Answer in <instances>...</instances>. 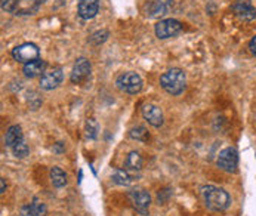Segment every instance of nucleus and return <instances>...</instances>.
<instances>
[{
    "label": "nucleus",
    "instance_id": "nucleus-5",
    "mask_svg": "<svg viewBox=\"0 0 256 216\" xmlns=\"http://www.w3.org/2000/svg\"><path fill=\"white\" fill-rule=\"evenodd\" d=\"M12 56L15 61L18 62H22V64H28V62H33L38 60L40 56V50L37 48V44L34 43H22L20 46H16L14 50H12Z\"/></svg>",
    "mask_w": 256,
    "mask_h": 216
},
{
    "label": "nucleus",
    "instance_id": "nucleus-7",
    "mask_svg": "<svg viewBox=\"0 0 256 216\" xmlns=\"http://www.w3.org/2000/svg\"><path fill=\"white\" fill-rule=\"evenodd\" d=\"M128 197L140 215H148L150 204H151V196L146 192V190H132V191H129Z\"/></svg>",
    "mask_w": 256,
    "mask_h": 216
},
{
    "label": "nucleus",
    "instance_id": "nucleus-4",
    "mask_svg": "<svg viewBox=\"0 0 256 216\" xmlns=\"http://www.w3.org/2000/svg\"><path fill=\"white\" fill-rule=\"evenodd\" d=\"M216 164H218V168H220V170H224V172H228V174L237 172V168H238V154H237V150L232 148V146L224 148L220 154H218Z\"/></svg>",
    "mask_w": 256,
    "mask_h": 216
},
{
    "label": "nucleus",
    "instance_id": "nucleus-6",
    "mask_svg": "<svg viewBox=\"0 0 256 216\" xmlns=\"http://www.w3.org/2000/svg\"><path fill=\"white\" fill-rule=\"evenodd\" d=\"M182 30V24L178 20L169 18V20H162L154 26V32L156 36L158 38H169V37H175L178 33H181Z\"/></svg>",
    "mask_w": 256,
    "mask_h": 216
},
{
    "label": "nucleus",
    "instance_id": "nucleus-1",
    "mask_svg": "<svg viewBox=\"0 0 256 216\" xmlns=\"http://www.w3.org/2000/svg\"><path fill=\"white\" fill-rule=\"evenodd\" d=\"M202 197L206 208L212 212H224L231 206V196L220 186L204 185L202 188Z\"/></svg>",
    "mask_w": 256,
    "mask_h": 216
},
{
    "label": "nucleus",
    "instance_id": "nucleus-26",
    "mask_svg": "<svg viewBox=\"0 0 256 216\" xmlns=\"http://www.w3.org/2000/svg\"><path fill=\"white\" fill-rule=\"evenodd\" d=\"M4 190H6V182L4 180H0V194H3Z\"/></svg>",
    "mask_w": 256,
    "mask_h": 216
},
{
    "label": "nucleus",
    "instance_id": "nucleus-14",
    "mask_svg": "<svg viewBox=\"0 0 256 216\" xmlns=\"http://www.w3.org/2000/svg\"><path fill=\"white\" fill-rule=\"evenodd\" d=\"M48 209L46 204L38 202L37 198L33 200V203H28L21 208V216H46Z\"/></svg>",
    "mask_w": 256,
    "mask_h": 216
},
{
    "label": "nucleus",
    "instance_id": "nucleus-21",
    "mask_svg": "<svg viewBox=\"0 0 256 216\" xmlns=\"http://www.w3.org/2000/svg\"><path fill=\"white\" fill-rule=\"evenodd\" d=\"M28 145L26 144V141L22 140L21 142H18V144L15 145L14 148H12V152H14V156L15 157H18V158H24V157H27L28 156Z\"/></svg>",
    "mask_w": 256,
    "mask_h": 216
},
{
    "label": "nucleus",
    "instance_id": "nucleus-3",
    "mask_svg": "<svg viewBox=\"0 0 256 216\" xmlns=\"http://www.w3.org/2000/svg\"><path fill=\"white\" fill-rule=\"evenodd\" d=\"M142 78L138 72H122L117 78H116V86L124 92V94H129V95H136L138 92H141L142 89Z\"/></svg>",
    "mask_w": 256,
    "mask_h": 216
},
{
    "label": "nucleus",
    "instance_id": "nucleus-18",
    "mask_svg": "<svg viewBox=\"0 0 256 216\" xmlns=\"http://www.w3.org/2000/svg\"><path fill=\"white\" fill-rule=\"evenodd\" d=\"M50 180H52V185L55 188H62L67 185V174L61 168L54 166L50 169Z\"/></svg>",
    "mask_w": 256,
    "mask_h": 216
},
{
    "label": "nucleus",
    "instance_id": "nucleus-20",
    "mask_svg": "<svg viewBox=\"0 0 256 216\" xmlns=\"http://www.w3.org/2000/svg\"><path fill=\"white\" fill-rule=\"evenodd\" d=\"M129 136H130L132 140L146 142V140L150 138V134H148L146 128H144V126H136V128H132V129L129 130Z\"/></svg>",
    "mask_w": 256,
    "mask_h": 216
},
{
    "label": "nucleus",
    "instance_id": "nucleus-17",
    "mask_svg": "<svg viewBox=\"0 0 256 216\" xmlns=\"http://www.w3.org/2000/svg\"><path fill=\"white\" fill-rule=\"evenodd\" d=\"M142 157L138 151H130L124 160V169L126 170H141L142 169Z\"/></svg>",
    "mask_w": 256,
    "mask_h": 216
},
{
    "label": "nucleus",
    "instance_id": "nucleus-11",
    "mask_svg": "<svg viewBox=\"0 0 256 216\" xmlns=\"http://www.w3.org/2000/svg\"><path fill=\"white\" fill-rule=\"evenodd\" d=\"M90 62L86 60V58H78L76 62H74L73 70H72V76H70V80L74 84H78L82 82H84L89 74H90Z\"/></svg>",
    "mask_w": 256,
    "mask_h": 216
},
{
    "label": "nucleus",
    "instance_id": "nucleus-19",
    "mask_svg": "<svg viewBox=\"0 0 256 216\" xmlns=\"http://www.w3.org/2000/svg\"><path fill=\"white\" fill-rule=\"evenodd\" d=\"M112 182L117 184V185H123V186H128L134 182V178L128 174L126 169H117L114 170L112 174Z\"/></svg>",
    "mask_w": 256,
    "mask_h": 216
},
{
    "label": "nucleus",
    "instance_id": "nucleus-16",
    "mask_svg": "<svg viewBox=\"0 0 256 216\" xmlns=\"http://www.w3.org/2000/svg\"><path fill=\"white\" fill-rule=\"evenodd\" d=\"M44 68H46V62H44L43 60H36V61H33V62L24 64L22 72L26 74V77L33 78V77H37V76L43 74V72H44Z\"/></svg>",
    "mask_w": 256,
    "mask_h": 216
},
{
    "label": "nucleus",
    "instance_id": "nucleus-9",
    "mask_svg": "<svg viewBox=\"0 0 256 216\" xmlns=\"http://www.w3.org/2000/svg\"><path fill=\"white\" fill-rule=\"evenodd\" d=\"M172 0H148L146 14L148 18H163L172 9Z\"/></svg>",
    "mask_w": 256,
    "mask_h": 216
},
{
    "label": "nucleus",
    "instance_id": "nucleus-10",
    "mask_svg": "<svg viewBox=\"0 0 256 216\" xmlns=\"http://www.w3.org/2000/svg\"><path fill=\"white\" fill-rule=\"evenodd\" d=\"M62 78H64V72L60 67L54 68L50 72H44L42 74V78H40V88L44 90H52L61 84Z\"/></svg>",
    "mask_w": 256,
    "mask_h": 216
},
{
    "label": "nucleus",
    "instance_id": "nucleus-2",
    "mask_svg": "<svg viewBox=\"0 0 256 216\" xmlns=\"http://www.w3.org/2000/svg\"><path fill=\"white\" fill-rule=\"evenodd\" d=\"M160 86L170 95L178 96L181 95L186 86V77L181 68H172L168 70L160 77Z\"/></svg>",
    "mask_w": 256,
    "mask_h": 216
},
{
    "label": "nucleus",
    "instance_id": "nucleus-22",
    "mask_svg": "<svg viewBox=\"0 0 256 216\" xmlns=\"http://www.w3.org/2000/svg\"><path fill=\"white\" fill-rule=\"evenodd\" d=\"M107 38H108V32H107V30H101V32H96V33H94L92 36L89 37V42H90L92 44L98 46V44L104 43Z\"/></svg>",
    "mask_w": 256,
    "mask_h": 216
},
{
    "label": "nucleus",
    "instance_id": "nucleus-8",
    "mask_svg": "<svg viewBox=\"0 0 256 216\" xmlns=\"http://www.w3.org/2000/svg\"><path fill=\"white\" fill-rule=\"evenodd\" d=\"M231 9L240 21L250 22L256 18V9L250 0H236Z\"/></svg>",
    "mask_w": 256,
    "mask_h": 216
},
{
    "label": "nucleus",
    "instance_id": "nucleus-24",
    "mask_svg": "<svg viewBox=\"0 0 256 216\" xmlns=\"http://www.w3.org/2000/svg\"><path fill=\"white\" fill-rule=\"evenodd\" d=\"M96 130H98V126H96L95 120L89 118L86 122V135H88V138H90V140L96 138Z\"/></svg>",
    "mask_w": 256,
    "mask_h": 216
},
{
    "label": "nucleus",
    "instance_id": "nucleus-23",
    "mask_svg": "<svg viewBox=\"0 0 256 216\" xmlns=\"http://www.w3.org/2000/svg\"><path fill=\"white\" fill-rule=\"evenodd\" d=\"M18 3H20V0H0L2 9L4 12H16L18 10Z\"/></svg>",
    "mask_w": 256,
    "mask_h": 216
},
{
    "label": "nucleus",
    "instance_id": "nucleus-25",
    "mask_svg": "<svg viewBox=\"0 0 256 216\" xmlns=\"http://www.w3.org/2000/svg\"><path fill=\"white\" fill-rule=\"evenodd\" d=\"M249 49H250V54L256 56V36L249 42Z\"/></svg>",
    "mask_w": 256,
    "mask_h": 216
},
{
    "label": "nucleus",
    "instance_id": "nucleus-15",
    "mask_svg": "<svg viewBox=\"0 0 256 216\" xmlns=\"http://www.w3.org/2000/svg\"><path fill=\"white\" fill-rule=\"evenodd\" d=\"M22 140H24V136H22V130H21L20 126L14 124V126H10L6 130V135H4V144H6V146L14 148L15 145L18 144V142H21Z\"/></svg>",
    "mask_w": 256,
    "mask_h": 216
},
{
    "label": "nucleus",
    "instance_id": "nucleus-13",
    "mask_svg": "<svg viewBox=\"0 0 256 216\" xmlns=\"http://www.w3.org/2000/svg\"><path fill=\"white\" fill-rule=\"evenodd\" d=\"M141 112H142V117L146 118V122L154 126V128H160L163 124V112L162 110L154 106V104H146L144 107L141 108Z\"/></svg>",
    "mask_w": 256,
    "mask_h": 216
},
{
    "label": "nucleus",
    "instance_id": "nucleus-12",
    "mask_svg": "<svg viewBox=\"0 0 256 216\" xmlns=\"http://www.w3.org/2000/svg\"><path fill=\"white\" fill-rule=\"evenodd\" d=\"M100 10L98 0H78L77 2V12L82 20H92L96 16Z\"/></svg>",
    "mask_w": 256,
    "mask_h": 216
}]
</instances>
